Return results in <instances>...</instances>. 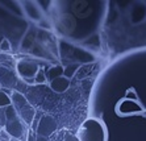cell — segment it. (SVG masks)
Returning a JSON list of instances; mask_svg holds the SVG:
<instances>
[{"instance_id":"277c9868","label":"cell","mask_w":146,"mask_h":141,"mask_svg":"<svg viewBox=\"0 0 146 141\" xmlns=\"http://www.w3.org/2000/svg\"><path fill=\"white\" fill-rule=\"evenodd\" d=\"M68 86H70V80H68V78H66V76H63V75L50 82L51 90L55 91V92H58V94L65 92L66 90L68 88Z\"/></svg>"},{"instance_id":"8992f818","label":"cell","mask_w":146,"mask_h":141,"mask_svg":"<svg viewBox=\"0 0 146 141\" xmlns=\"http://www.w3.org/2000/svg\"><path fill=\"white\" fill-rule=\"evenodd\" d=\"M63 67L62 66H53L51 69L48 70V72H46V78H48L49 80H54L57 79V78H59V76H62V74H63Z\"/></svg>"},{"instance_id":"3957f363","label":"cell","mask_w":146,"mask_h":141,"mask_svg":"<svg viewBox=\"0 0 146 141\" xmlns=\"http://www.w3.org/2000/svg\"><path fill=\"white\" fill-rule=\"evenodd\" d=\"M57 129V123L50 115H45L41 117L40 123H38V128H37V134L42 136V137H48L50 133Z\"/></svg>"},{"instance_id":"52a82bcc","label":"cell","mask_w":146,"mask_h":141,"mask_svg":"<svg viewBox=\"0 0 146 141\" xmlns=\"http://www.w3.org/2000/svg\"><path fill=\"white\" fill-rule=\"evenodd\" d=\"M11 106H12L11 96L4 91H0V107H11Z\"/></svg>"},{"instance_id":"6da1fadb","label":"cell","mask_w":146,"mask_h":141,"mask_svg":"<svg viewBox=\"0 0 146 141\" xmlns=\"http://www.w3.org/2000/svg\"><path fill=\"white\" fill-rule=\"evenodd\" d=\"M7 117H8V123L5 125L7 132L12 134L13 137H21L23 133H24V125L20 121L19 116L16 115V110L12 106L9 107V110L7 112Z\"/></svg>"},{"instance_id":"5b68a950","label":"cell","mask_w":146,"mask_h":141,"mask_svg":"<svg viewBox=\"0 0 146 141\" xmlns=\"http://www.w3.org/2000/svg\"><path fill=\"white\" fill-rule=\"evenodd\" d=\"M20 114H21V119H23L27 124H29V123H32V120H33L36 111H34V108H32L29 104H27V106H24L23 108H20Z\"/></svg>"},{"instance_id":"ba28073f","label":"cell","mask_w":146,"mask_h":141,"mask_svg":"<svg viewBox=\"0 0 146 141\" xmlns=\"http://www.w3.org/2000/svg\"><path fill=\"white\" fill-rule=\"evenodd\" d=\"M48 80V78H46V72L44 71V70H38L37 74H36V76H34V83H45Z\"/></svg>"},{"instance_id":"30bf717a","label":"cell","mask_w":146,"mask_h":141,"mask_svg":"<svg viewBox=\"0 0 146 141\" xmlns=\"http://www.w3.org/2000/svg\"><path fill=\"white\" fill-rule=\"evenodd\" d=\"M65 141H80L78 136H74V134H66Z\"/></svg>"},{"instance_id":"9c48e42d","label":"cell","mask_w":146,"mask_h":141,"mask_svg":"<svg viewBox=\"0 0 146 141\" xmlns=\"http://www.w3.org/2000/svg\"><path fill=\"white\" fill-rule=\"evenodd\" d=\"M0 50H1V52H9V50H11L9 41L3 40V41H1V44H0Z\"/></svg>"},{"instance_id":"7a4b0ae2","label":"cell","mask_w":146,"mask_h":141,"mask_svg":"<svg viewBox=\"0 0 146 141\" xmlns=\"http://www.w3.org/2000/svg\"><path fill=\"white\" fill-rule=\"evenodd\" d=\"M40 70V66L36 62L32 61H21L17 63V72L19 75L27 82H34V76L37 74V71Z\"/></svg>"},{"instance_id":"8fae6325","label":"cell","mask_w":146,"mask_h":141,"mask_svg":"<svg viewBox=\"0 0 146 141\" xmlns=\"http://www.w3.org/2000/svg\"><path fill=\"white\" fill-rule=\"evenodd\" d=\"M36 141H46V137H42V136H38L37 134V140Z\"/></svg>"}]
</instances>
